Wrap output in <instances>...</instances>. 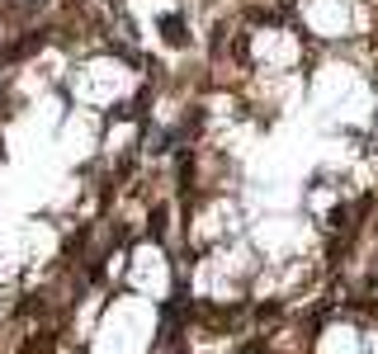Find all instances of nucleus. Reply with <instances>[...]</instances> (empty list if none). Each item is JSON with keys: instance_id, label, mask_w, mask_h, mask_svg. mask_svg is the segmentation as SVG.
<instances>
[{"instance_id": "1", "label": "nucleus", "mask_w": 378, "mask_h": 354, "mask_svg": "<svg viewBox=\"0 0 378 354\" xmlns=\"http://www.w3.org/2000/svg\"><path fill=\"white\" fill-rule=\"evenodd\" d=\"M166 34H170V43H185V29H180V19H166Z\"/></svg>"}]
</instances>
